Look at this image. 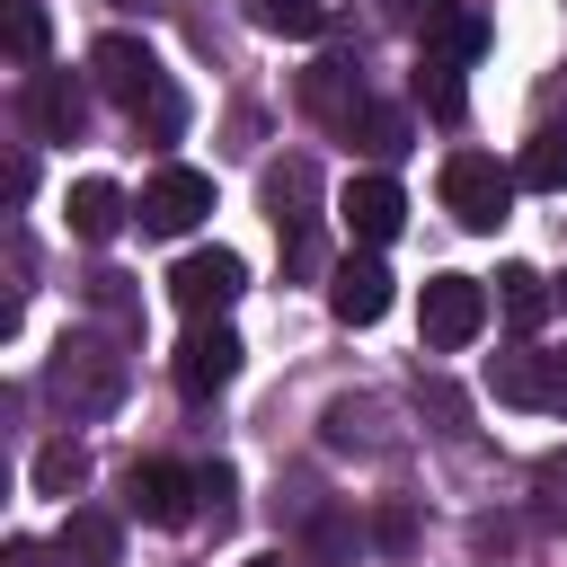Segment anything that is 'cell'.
<instances>
[{
	"label": "cell",
	"instance_id": "6da1fadb",
	"mask_svg": "<svg viewBox=\"0 0 567 567\" xmlns=\"http://www.w3.org/2000/svg\"><path fill=\"white\" fill-rule=\"evenodd\" d=\"M89 71H97V89H106L151 142H177V133H186V97L168 89V71H159V53H151L142 35H97Z\"/></svg>",
	"mask_w": 567,
	"mask_h": 567
},
{
	"label": "cell",
	"instance_id": "7a4b0ae2",
	"mask_svg": "<svg viewBox=\"0 0 567 567\" xmlns=\"http://www.w3.org/2000/svg\"><path fill=\"white\" fill-rule=\"evenodd\" d=\"M44 390H53L71 416H106V408L124 399V354H115L106 337H62L53 363H44Z\"/></svg>",
	"mask_w": 567,
	"mask_h": 567
},
{
	"label": "cell",
	"instance_id": "3957f363",
	"mask_svg": "<svg viewBox=\"0 0 567 567\" xmlns=\"http://www.w3.org/2000/svg\"><path fill=\"white\" fill-rule=\"evenodd\" d=\"M434 186H443V213H452L461 230H496V221L514 213V186H523V177H514L505 159H487V151H452Z\"/></svg>",
	"mask_w": 567,
	"mask_h": 567
},
{
	"label": "cell",
	"instance_id": "277c9868",
	"mask_svg": "<svg viewBox=\"0 0 567 567\" xmlns=\"http://www.w3.org/2000/svg\"><path fill=\"white\" fill-rule=\"evenodd\" d=\"M416 328H425V346H434V354H461V346L487 328V284H478V275H425Z\"/></svg>",
	"mask_w": 567,
	"mask_h": 567
},
{
	"label": "cell",
	"instance_id": "5b68a950",
	"mask_svg": "<svg viewBox=\"0 0 567 567\" xmlns=\"http://www.w3.org/2000/svg\"><path fill=\"white\" fill-rule=\"evenodd\" d=\"M239 292H248L239 248H186V257H177V275H168V301H177L186 319H221Z\"/></svg>",
	"mask_w": 567,
	"mask_h": 567
},
{
	"label": "cell",
	"instance_id": "8992f818",
	"mask_svg": "<svg viewBox=\"0 0 567 567\" xmlns=\"http://www.w3.org/2000/svg\"><path fill=\"white\" fill-rule=\"evenodd\" d=\"M204 213H213V177H204V168H159V177L142 186V204H133V221H142L151 239H186Z\"/></svg>",
	"mask_w": 567,
	"mask_h": 567
},
{
	"label": "cell",
	"instance_id": "52a82bcc",
	"mask_svg": "<svg viewBox=\"0 0 567 567\" xmlns=\"http://www.w3.org/2000/svg\"><path fill=\"white\" fill-rule=\"evenodd\" d=\"M337 221L354 230V248H390L399 230H408V195H399V177H346L337 186Z\"/></svg>",
	"mask_w": 567,
	"mask_h": 567
},
{
	"label": "cell",
	"instance_id": "ba28073f",
	"mask_svg": "<svg viewBox=\"0 0 567 567\" xmlns=\"http://www.w3.org/2000/svg\"><path fill=\"white\" fill-rule=\"evenodd\" d=\"M239 354H248V346H239L221 319H195V328H186V346L168 354V372H177V390H186V399H213V390H230V381H239Z\"/></svg>",
	"mask_w": 567,
	"mask_h": 567
},
{
	"label": "cell",
	"instance_id": "9c48e42d",
	"mask_svg": "<svg viewBox=\"0 0 567 567\" xmlns=\"http://www.w3.org/2000/svg\"><path fill=\"white\" fill-rule=\"evenodd\" d=\"M124 496H133V514H142V523L177 532V523H195V505H204V478H195V470H177V461H133Z\"/></svg>",
	"mask_w": 567,
	"mask_h": 567
},
{
	"label": "cell",
	"instance_id": "30bf717a",
	"mask_svg": "<svg viewBox=\"0 0 567 567\" xmlns=\"http://www.w3.org/2000/svg\"><path fill=\"white\" fill-rule=\"evenodd\" d=\"M487 390H496L505 408H549V416H567V354H540V346H523V354L487 363Z\"/></svg>",
	"mask_w": 567,
	"mask_h": 567
},
{
	"label": "cell",
	"instance_id": "8fae6325",
	"mask_svg": "<svg viewBox=\"0 0 567 567\" xmlns=\"http://www.w3.org/2000/svg\"><path fill=\"white\" fill-rule=\"evenodd\" d=\"M328 310L346 319V328H372L381 310H390V266L363 248V257H346L337 275H328Z\"/></svg>",
	"mask_w": 567,
	"mask_h": 567
},
{
	"label": "cell",
	"instance_id": "7c38bea8",
	"mask_svg": "<svg viewBox=\"0 0 567 567\" xmlns=\"http://www.w3.org/2000/svg\"><path fill=\"white\" fill-rule=\"evenodd\" d=\"M27 115H35L44 142H80V124H89V89H80L71 71H35V80H27Z\"/></svg>",
	"mask_w": 567,
	"mask_h": 567
},
{
	"label": "cell",
	"instance_id": "4fadbf2b",
	"mask_svg": "<svg viewBox=\"0 0 567 567\" xmlns=\"http://www.w3.org/2000/svg\"><path fill=\"white\" fill-rule=\"evenodd\" d=\"M62 221H71V239L106 248V239L133 221V204H124V186H115V177H80V186L62 195Z\"/></svg>",
	"mask_w": 567,
	"mask_h": 567
},
{
	"label": "cell",
	"instance_id": "5bb4252c",
	"mask_svg": "<svg viewBox=\"0 0 567 567\" xmlns=\"http://www.w3.org/2000/svg\"><path fill=\"white\" fill-rule=\"evenodd\" d=\"M53 549H62V567H115V558H124V523L97 514V505H71Z\"/></svg>",
	"mask_w": 567,
	"mask_h": 567
},
{
	"label": "cell",
	"instance_id": "9a60e30c",
	"mask_svg": "<svg viewBox=\"0 0 567 567\" xmlns=\"http://www.w3.org/2000/svg\"><path fill=\"white\" fill-rule=\"evenodd\" d=\"M416 106H425L434 124H461V115H470L461 62H452V53H434V44H425V62H416Z\"/></svg>",
	"mask_w": 567,
	"mask_h": 567
},
{
	"label": "cell",
	"instance_id": "2e32d148",
	"mask_svg": "<svg viewBox=\"0 0 567 567\" xmlns=\"http://www.w3.org/2000/svg\"><path fill=\"white\" fill-rule=\"evenodd\" d=\"M301 97H310L319 115H337V124H354V115H363V80H354V62H346V53H337V62H319V71L301 80Z\"/></svg>",
	"mask_w": 567,
	"mask_h": 567
},
{
	"label": "cell",
	"instance_id": "e0dca14e",
	"mask_svg": "<svg viewBox=\"0 0 567 567\" xmlns=\"http://www.w3.org/2000/svg\"><path fill=\"white\" fill-rule=\"evenodd\" d=\"M239 18L266 27V35H292V44H301V35L328 27V0H239Z\"/></svg>",
	"mask_w": 567,
	"mask_h": 567
},
{
	"label": "cell",
	"instance_id": "ac0fdd59",
	"mask_svg": "<svg viewBox=\"0 0 567 567\" xmlns=\"http://www.w3.org/2000/svg\"><path fill=\"white\" fill-rule=\"evenodd\" d=\"M514 177H523L532 195H567V133H532L523 159H514Z\"/></svg>",
	"mask_w": 567,
	"mask_h": 567
},
{
	"label": "cell",
	"instance_id": "d6986e66",
	"mask_svg": "<svg viewBox=\"0 0 567 567\" xmlns=\"http://www.w3.org/2000/svg\"><path fill=\"white\" fill-rule=\"evenodd\" d=\"M496 301H505V319H514L523 337H532V328L549 319V284H540L532 266H505V275H496Z\"/></svg>",
	"mask_w": 567,
	"mask_h": 567
},
{
	"label": "cell",
	"instance_id": "ffe728a7",
	"mask_svg": "<svg viewBox=\"0 0 567 567\" xmlns=\"http://www.w3.org/2000/svg\"><path fill=\"white\" fill-rule=\"evenodd\" d=\"M425 44L452 53V62H478V53H487V18H478V9H443V18L425 27Z\"/></svg>",
	"mask_w": 567,
	"mask_h": 567
},
{
	"label": "cell",
	"instance_id": "44dd1931",
	"mask_svg": "<svg viewBox=\"0 0 567 567\" xmlns=\"http://www.w3.org/2000/svg\"><path fill=\"white\" fill-rule=\"evenodd\" d=\"M266 204H275V230H301L310 221V159H284L266 177Z\"/></svg>",
	"mask_w": 567,
	"mask_h": 567
},
{
	"label": "cell",
	"instance_id": "7402d4cb",
	"mask_svg": "<svg viewBox=\"0 0 567 567\" xmlns=\"http://www.w3.org/2000/svg\"><path fill=\"white\" fill-rule=\"evenodd\" d=\"M80 478H89V452L80 443H44L35 452V496H71Z\"/></svg>",
	"mask_w": 567,
	"mask_h": 567
},
{
	"label": "cell",
	"instance_id": "603a6c76",
	"mask_svg": "<svg viewBox=\"0 0 567 567\" xmlns=\"http://www.w3.org/2000/svg\"><path fill=\"white\" fill-rule=\"evenodd\" d=\"M44 44H53L44 0H9V53H18V62H44Z\"/></svg>",
	"mask_w": 567,
	"mask_h": 567
},
{
	"label": "cell",
	"instance_id": "cb8c5ba5",
	"mask_svg": "<svg viewBox=\"0 0 567 567\" xmlns=\"http://www.w3.org/2000/svg\"><path fill=\"white\" fill-rule=\"evenodd\" d=\"M346 133H354V142H363L372 159H399V151H408V115H390V106H363V115H354Z\"/></svg>",
	"mask_w": 567,
	"mask_h": 567
},
{
	"label": "cell",
	"instance_id": "d4e9b609",
	"mask_svg": "<svg viewBox=\"0 0 567 567\" xmlns=\"http://www.w3.org/2000/svg\"><path fill=\"white\" fill-rule=\"evenodd\" d=\"M204 478V505H213V532H230V514H239V470L230 461H213V470H195Z\"/></svg>",
	"mask_w": 567,
	"mask_h": 567
},
{
	"label": "cell",
	"instance_id": "484cf974",
	"mask_svg": "<svg viewBox=\"0 0 567 567\" xmlns=\"http://www.w3.org/2000/svg\"><path fill=\"white\" fill-rule=\"evenodd\" d=\"M89 301H97V310H124L133 292H124V275H115V266H97V275H89Z\"/></svg>",
	"mask_w": 567,
	"mask_h": 567
},
{
	"label": "cell",
	"instance_id": "4316f807",
	"mask_svg": "<svg viewBox=\"0 0 567 567\" xmlns=\"http://www.w3.org/2000/svg\"><path fill=\"white\" fill-rule=\"evenodd\" d=\"M408 532H416V523H408L399 505H381V514H372V540H381V549H408Z\"/></svg>",
	"mask_w": 567,
	"mask_h": 567
},
{
	"label": "cell",
	"instance_id": "83f0119b",
	"mask_svg": "<svg viewBox=\"0 0 567 567\" xmlns=\"http://www.w3.org/2000/svg\"><path fill=\"white\" fill-rule=\"evenodd\" d=\"M470 549H478V558H505V549H514V523H470Z\"/></svg>",
	"mask_w": 567,
	"mask_h": 567
},
{
	"label": "cell",
	"instance_id": "f1b7e54d",
	"mask_svg": "<svg viewBox=\"0 0 567 567\" xmlns=\"http://www.w3.org/2000/svg\"><path fill=\"white\" fill-rule=\"evenodd\" d=\"M443 9H452V0H399V18H425V27H434Z\"/></svg>",
	"mask_w": 567,
	"mask_h": 567
},
{
	"label": "cell",
	"instance_id": "f546056e",
	"mask_svg": "<svg viewBox=\"0 0 567 567\" xmlns=\"http://www.w3.org/2000/svg\"><path fill=\"white\" fill-rule=\"evenodd\" d=\"M115 9H168V0H115Z\"/></svg>",
	"mask_w": 567,
	"mask_h": 567
},
{
	"label": "cell",
	"instance_id": "4dcf8cb0",
	"mask_svg": "<svg viewBox=\"0 0 567 567\" xmlns=\"http://www.w3.org/2000/svg\"><path fill=\"white\" fill-rule=\"evenodd\" d=\"M248 567H284V558H248Z\"/></svg>",
	"mask_w": 567,
	"mask_h": 567
}]
</instances>
